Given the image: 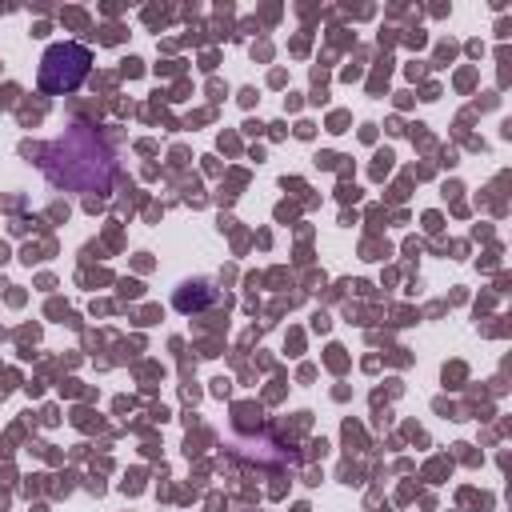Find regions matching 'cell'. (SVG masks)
Returning a JSON list of instances; mask_svg holds the SVG:
<instances>
[{
    "instance_id": "1",
    "label": "cell",
    "mask_w": 512,
    "mask_h": 512,
    "mask_svg": "<svg viewBox=\"0 0 512 512\" xmlns=\"http://www.w3.org/2000/svg\"><path fill=\"white\" fill-rule=\"evenodd\" d=\"M44 172L56 188L108 192V184H112V148L96 128L76 124L44 148Z\"/></svg>"
},
{
    "instance_id": "2",
    "label": "cell",
    "mask_w": 512,
    "mask_h": 512,
    "mask_svg": "<svg viewBox=\"0 0 512 512\" xmlns=\"http://www.w3.org/2000/svg\"><path fill=\"white\" fill-rule=\"evenodd\" d=\"M88 68H92V52H88L84 44H72V40L52 44V48L40 56V76H36V80H40V92H48V96L76 92V88L84 84Z\"/></svg>"
},
{
    "instance_id": "3",
    "label": "cell",
    "mask_w": 512,
    "mask_h": 512,
    "mask_svg": "<svg viewBox=\"0 0 512 512\" xmlns=\"http://www.w3.org/2000/svg\"><path fill=\"white\" fill-rule=\"evenodd\" d=\"M212 300H216V292H212L208 280H188V284H180L176 296H172V304H176L180 312H200V308H208Z\"/></svg>"
}]
</instances>
